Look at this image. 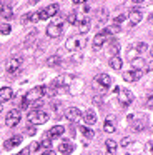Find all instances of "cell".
Listing matches in <instances>:
<instances>
[{"label":"cell","instance_id":"34","mask_svg":"<svg viewBox=\"0 0 153 155\" xmlns=\"http://www.w3.org/2000/svg\"><path fill=\"white\" fill-rule=\"evenodd\" d=\"M10 30H12V28H10V25H0V32H2L3 35H8L10 34Z\"/></svg>","mask_w":153,"mask_h":155},{"label":"cell","instance_id":"1","mask_svg":"<svg viewBox=\"0 0 153 155\" xmlns=\"http://www.w3.org/2000/svg\"><path fill=\"white\" fill-rule=\"evenodd\" d=\"M40 97H43L42 87H33L32 90H28V92H27V95L23 97L22 108H28L32 104H35V102H40Z\"/></svg>","mask_w":153,"mask_h":155},{"label":"cell","instance_id":"24","mask_svg":"<svg viewBox=\"0 0 153 155\" xmlns=\"http://www.w3.org/2000/svg\"><path fill=\"white\" fill-rule=\"evenodd\" d=\"M58 10H60L58 4H50L48 7L45 8V12H47V15H48V17H55V15L58 14Z\"/></svg>","mask_w":153,"mask_h":155},{"label":"cell","instance_id":"4","mask_svg":"<svg viewBox=\"0 0 153 155\" xmlns=\"http://www.w3.org/2000/svg\"><path fill=\"white\" fill-rule=\"evenodd\" d=\"M83 45H85V38H82L80 35H75V37H70L68 40L65 42V48L70 52H76L82 50Z\"/></svg>","mask_w":153,"mask_h":155},{"label":"cell","instance_id":"16","mask_svg":"<svg viewBox=\"0 0 153 155\" xmlns=\"http://www.w3.org/2000/svg\"><path fill=\"white\" fill-rule=\"evenodd\" d=\"M83 118H85V124L88 125V127H93V125L96 124V114L93 110H86L85 115H83Z\"/></svg>","mask_w":153,"mask_h":155},{"label":"cell","instance_id":"23","mask_svg":"<svg viewBox=\"0 0 153 155\" xmlns=\"http://www.w3.org/2000/svg\"><path fill=\"white\" fill-rule=\"evenodd\" d=\"M58 150L62 152V153L68 155V153H72V152H73V145L70 143V142H62V143H60V147H58Z\"/></svg>","mask_w":153,"mask_h":155},{"label":"cell","instance_id":"13","mask_svg":"<svg viewBox=\"0 0 153 155\" xmlns=\"http://www.w3.org/2000/svg\"><path fill=\"white\" fill-rule=\"evenodd\" d=\"M12 97H13V90L10 87H2L0 88V105L5 104V102H8V100H12Z\"/></svg>","mask_w":153,"mask_h":155},{"label":"cell","instance_id":"44","mask_svg":"<svg viewBox=\"0 0 153 155\" xmlns=\"http://www.w3.org/2000/svg\"><path fill=\"white\" fill-rule=\"evenodd\" d=\"M2 110H3V108H2V105H0V114H2Z\"/></svg>","mask_w":153,"mask_h":155},{"label":"cell","instance_id":"29","mask_svg":"<svg viewBox=\"0 0 153 155\" xmlns=\"http://www.w3.org/2000/svg\"><path fill=\"white\" fill-rule=\"evenodd\" d=\"M80 132H82L86 138H93V135H95L93 130H90V128H86V127H80Z\"/></svg>","mask_w":153,"mask_h":155},{"label":"cell","instance_id":"9","mask_svg":"<svg viewBox=\"0 0 153 155\" xmlns=\"http://www.w3.org/2000/svg\"><path fill=\"white\" fill-rule=\"evenodd\" d=\"M5 124L8 125V127H17V125L20 124V110H17V108L10 110L8 115H7V118H5Z\"/></svg>","mask_w":153,"mask_h":155},{"label":"cell","instance_id":"8","mask_svg":"<svg viewBox=\"0 0 153 155\" xmlns=\"http://www.w3.org/2000/svg\"><path fill=\"white\" fill-rule=\"evenodd\" d=\"M143 77V70L142 68H133L130 72H123V80L125 82H136Z\"/></svg>","mask_w":153,"mask_h":155},{"label":"cell","instance_id":"2","mask_svg":"<svg viewBox=\"0 0 153 155\" xmlns=\"http://www.w3.org/2000/svg\"><path fill=\"white\" fill-rule=\"evenodd\" d=\"M63 24H65V18H62V17L53 18V22H50L48 27H47V35L52 37V38L60 37L62 32H63Z\"/></svg>","mask_w":153,"mask_h":155},{"label":"cell","instance_id":"18","mask_svg":"<svg viewBox=\"0 0 153 155\" xmlns=\"http://www.w3.org/2000/svg\"><path fill=\"white\" fill-rule=\"evenodd\" d=\"M128 17H130V24H132V25H136V24H140V22H142L143 14H142L140 10H132Z\"/></svg>","mask_w":153,"mask_h":155},{"label":"cell","instance_id":"17","mask_svg":"<svg viewBox=\"0 0 153 155\" xmlns=\"http://www.w3.org/2000/svg\"><path fill=\"white\" fill-rule=\"evenodd\" d=\"M106 40H108V37H106V35H103L102 32H100V34H96L95 38H93V47H95V48L103 47V44H106Z\"/></svg>","mask_w":153,"mask_h":155},{"label":"cell","instance_id":"26","mask_svg":"<svg viewBox=\"0 0 153 155\" xmlns=\"http://www.w3.org/2000/svg\"><path fill=\"white\" fill-rule=\"evenodd\" d=\"M40 147H43V148H47V150H50V147H52V138H50L48 132L43 135V140L40 142Z\"/></svg>","mask_w":153,"mask_h":155},{"label":"cell","instance_id":"5","mask_svg":"<svg viewBox=\"0 0 153 155\" xmlns=\"http://www.w3.org/2000/svg\"><path fill=\"white\" fill-rule=\"evenodd\" d=\"M115 92L120 95V102H122V104L125 105V107L132 104L133 98H135V95H133L130 90H126V88H120V87H116V88H115Z\"/></svg>","mask_w":153,"mask_h":155},{"label":"cell","instance_id":"3","mask_svg":"<svg viewBox=\"0 0 153 155\" xmlns=\"http://www.w3.org/2000/svg\"><path fill=\"white\" fill-rule=\"evenodd\" d=\"M27 118H28V122L35 127V125L47 124V120H48V114H47L45 110H32V112H28Z\"/></svg>","mask_w":153,"mask_h":155},{"label":"cell","instance_id":"28","mask_svg":"<svg viewBox=\"0 0 153 155\" xmlns=\"http://www.w3.org/2000/svg\"><path fill=\"white\" fill-rule=\"evenodd\" d=\"M76 20H78V15H76L75 12H72V14H68L65 17V22H67V24H70V25H75Z\"/></svg>","mask_w":153,"mask_h":155},{"label":"cell","instance_id":"32","mask_svg":"<svg viewBox=\"0 0 153 155\" xmlns=\"http://www.w3.org/2000/svg\"><path fill=\"white\" fill-rule=\"evenodd\" d=\"M143 128H145V122L143 120H138V122L133 124V130L135 132H140V130H143Z\"/></svg>","mask_w":153,"mask_h":155},{"label":"cell","instance_id":"10","mask_svg":"<svg viewBox=\"0 0 153 155\" xmlns=\"http://www.w3.org/2000/svg\"><path fill=\"white\" fill-rule=\"evenodd\" d=\"M95 84L98 85V87H102V88H110L112 87V77L110 75H106V74H100V75H96L95 77Z\"/></svg>","mask_w":153,"mask_h":155},{"label":"cell","instance_id":"21","mask_svg":"<svg viewBox=\"0 0 153 155\" xmlns=\"http://www.w3.org/2000/svg\"><path fill=\"white\" fill-rule=\"evenodd\" d=\"M108 54L112 55V57H116V55H120V44H118L116 40H112V42H110Z\"/></svg>","mask_w":153,"mask_h":155},{"label":"cell","instance_id":"38","mask_svg":"<svg viewBox=\"0 0 153 155\" xmlns=\"http://www.w3.org/2000/svg\"><path fill=\"white\" fill-rule=\"evenodd\" d=\"M123 20H125V15H122V14H120V15H118V17H116V18H115V24H122V22H123Z\"/></svg>","mask_w":153,"mask_h":155},{"label":"cell","instance_id":"41","mask_svg":"<svg viewBox=\"0 0 153 155\" xmlns=\"http://www.w3.org/2000/svg\"><path fill=\"white\" fill-rule=\"evenodd\" d=\"M146 152H148V153L151 155V140H150L148 143H146Z\"/></svg>","mask_w":153,"mask_h":155},{"label":"cell","instance_id":"27","mask_svg":"<svg viewBox=\"0 0 153 155\" xmlns=\"http://www.w3.org/2000/svg\"><path fill=\"white\" fill-rule=\"evenodd\" d=\"M38 12H33V14H28L25 15V18H23V24H27V22H38Z\"/></svg>","mask_w":153,"mask_h":155},{"label":"cell","instance_id":"7","mask_svg":"<svg viewBox=\"0 0 153 155\" xmlns=\"http://www.w3.org/2000/svg\"><path fill=\"white\" fill-rule=\"evenodd\" d=\"M75 80V78L72 77V75H58L57 78H53L52 82V87H70L72 85V82Z\"/></svg>","mask_w":153,"mask_h":155},{"label":"cell","instance_id":"30","mask_svg":"<svg viewBox=\"0 0 153 155\" xmlns=\"http://www.w3.org/2000/svg\"><path fill=\"white\" fill-rule=\"evenodd\" d=\"M116 147H118V145H116V142H113V140H106V148H108L110 153H113V152L116 150Z\"/></svg>","mask_w":153,"mask_h":155},{"label":"cell","instance_id":"33","mask_svg":"<svg viewBox=\"0 0 153 155\" xmlns=\"http://www.w3.org/2000/svg\"><path fill=\"white\" fill-rule=\"evenodd\" d=\"M58 62H60V57L55 55V57H52V58L47 60V65H48V67H53V65H58Z\"/></svg>","mask_w":153,"mask_h":155},{"label":"cell","instance_id":"12","mask_svg":"<svg viewBox=\"0 0 153 155\" xmlns=\"http://www.w3.org/2000/svg\"><path fill=\"white\" fill-rule=\"evenodd\" d=\"M65 117H67V120H70V122H78L80 118H82V112L76 107H70L65 110Z\"/></svg>","mask_w":153,"mask_h":155},{"label":"cell","instance_id":"37","mask_svg":"<svg viewBox=\"0 0 153 155\" xmlns=\"http://www.w3.org/2000/svg\"><path fill=\"white\" fill-rule=\"evenodd\" d=\"M30 152H32V150H37V148H40V143H38V142H32V145H30Z\"/></svg>","mask_w":153,"mask_h":155},{"label":"cell","instance_id":"43","mask_svg":"<svg viewBox=\"0 0 153 155\" xmlns=\"http://www.w3.org/2000/svg\"><path fill=\"white\" fill-rule=\"evenodd\" d=\"M2 7H3V2H0V10H2Z\"/></svg>","mask_w":153,"mask_h":155},{"label":"cell","instance_id":"39","mask_svg":"<svg viewBox=\"0 0 153 155\" xmlns=\"http://www.w3.org/2000/svg\"><path fill=\"white\" fill-rule=\"evenodd\" d=\"M27 134H28V135H35V128H33V125H32V127H28V128H27Z\"/></svg>","mask_w":153,"mask_h":155},{"label":"cell","instance_id":"35","mask_svg":"<svg viewBox=\"0 0 153 155\" xmlns=\"http://www.w3.org/2000/svg\"><path fill=\"white\" fill-rule=\"evenodd\" d=\"M132 142H133V138H132V137H125L122 142H120V145H122V147H126V145H130Z\"/></svg>","mask_w":153,"mask_h":155},{"label":"cell","instance_id":"42","mask_svg":"<svg viewBox=\"0 0 153 155\" xmlns=\"http://www.w3.org/2000/svg\"><path fill=\"white\" fill-rule=\"evenodd\" d=\"M42 155H57V153H55V150H45Z\"/></svg>","mask_w":153,"mask_h":155},{"label":"cell","instance_id":"46","mask_svg":"<svg viewBox=\"0 0 153 155\" xmlns=\"http://www.w3.org/2000/svg\"><path fill=\"white\" fill-rule=\"evenodd\" d=\"M13 155H20V153H13Z\"/></svg>","mask_w":153,"mask_h":155},{"label":"cell","instance_id":"31","mask_svg":"<svg viewBox=\"0 0 153 155\" xmlns=\"http://www.w3.org/2000/svg\"><path fill=\"white\" fill-rule=\"evenodd\" d=\"M136 52H138V54H143V52H146L148 50V45L146 44H143V42H140V44H136Z\"/></svg>","mask_w":153,"mask_h":155},{"label":"cell","instance_id":"11","mask_svg":"<svg viewBox=\"0 0 153 155\" xmlns=\"http://www.w3.org/2000/svg\"><path fill=\"white\" fill-rule=\"evenodd\" d=\"M76 28H78L80 34H86V32L90 30V25H92V20H90V17H78V20H76Z\"/></svg>","mask_w":153,"mask_h":155},{"label":"cell","instance_id":"19","mask_svg":"<svg viewBox=\"0 0 153 155\" xmlns=\"http://www.w3.org/2000/svg\"><path fill=\"white\" fill-rule=\"evenodd\" d=\"M110 67L113 68V70H122L123 67V60L120 55H116V57H112L110 58Z\"/></svg>","mask_w":153,"mask_h":155},{"label":"cell","instance_id":"14","mask_svg":"<svg viewBox=\"0 0 153 155\" xmlns=\"http://www.w3.org/2000/svg\"><path fill=\"white\" fill-rule=\"evenodd\" d=\"M0 14H2L3 18H7V20H10V18H13V7L10 2H3V7L2 10H0Z\"/></svg>","mask_w":153,"mask_h":155},{"label":"cell","instance_id":"36","mask_svg":"<svg viewBox=\"0 0 153 155\" xmlns=\"http://www.w3.org/2000/svg\"><path fill=\"white\" fill-rule=\"evenodd\" d=\"M38 18H40V20H47V18H48V15H47L45 8H42V10L38 12Z\"/></svg>","mask_w":153,"mask_h":155},{"label":"cell","instance_id":"45","mask_svg":"<svg viewBox=\"0 0 153 155\" xmlns=\"http://www.w3.org/2000/svg\"><path fill=\"white\" fill-rule=\"evenodd\" d=\"M105 155H113V153H110V152H108V153H105Z\"/></svg>","mask_w":153,"mask_h":155},{"label":"cell","instance_id":"20","mask_svg":"<svg viewBox=\"0 0 153 155\" xmlns=\"http://www.w3.org/2000/svg\"><path fill=\"white\" fill-rule=\"evenodd\" d=\"M63 132H65V127H63V125H55V127L50 128L48 135H50V138H57V137H60Z\"/></svg>","mask_w":153,"mask_h":155},{"label":"cell","instance_id":"22","mask_svg":"<svg viewBox=\"0 0 153 155\" xmlns=\"http://www.w3.org/2000/svg\"><path fill=\"white\" fill-rule=\"evenodd\" d=\"M22 140H23V138L20 137V135H15V137H12L10 140H7V142H5V148L17 147V145H20V143H22Z\"/></svg>","mask_w":153,"mask_h":155},{"label":"cell","instance_id":"25","mask_svg":"<svg viewBox=\"0 0 153 155\" xmlns=\"http://www.w3.org/2000/svg\"><path fill=\"white\" fill-rule=\"evenodd\" d=\"M43 97H55L57 95V88L52 87V85H47V87H42Z\"/></svg>","mask_w":153,"mask_h":155},{"label":"cell","instance_id":"6","mask_svg":"<svg viewBox=\"0 0 153 155\" xmlns=\"http://www.w3.org/2000/svg\"><path fill=\"white\" fill-rule=\"evenodd\" d=\"M22 64H23V58L18 57V55H15V57H12L7 62V72H8V74H17V72L20 70V65Z\"/></svg>","mask_w":153,"mask_h":155},{"label":"cell","instance_id":"40","mask_svg":"<svg viewBox=\"0 0 153 155\" xmlns=\"http://www.w3.org/2000/svg\"><path fill=\"white\" fill-rule=\"evenodd\" d=\"M20 155H30V148L27 147V148H23L22 152H20Z\"/></svg>","mask_w":153,"mask_h":155},{"label":"cell","instance_id":"15","mask_svg":"<svg viewBox=\"0 0 153 155\" xmlns=\"http://www.w3.org/2000/svg\"><path fill=\"white\" fill-rule=\"evenodd\" d=\"M115 117L113 115H108V117L105 118V124H103V130L106 132V134H113L115 132Z\"/></svg>","mask_w":153,"mask_h":155}]
</instances>
